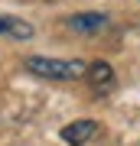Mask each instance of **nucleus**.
<instances>
[{
	"label": "nucleus",
	"mask_w": 140,
	"mask_h": 146,
	"mask_svg": "<svg viewBox=\"0 0 140 146\" xmlns=\"http://www.w3.org/2000/svg\"><path fill=\"white\" fill-rule=\"evenodd\" d=\"M26 72L39 75L46 81H78L85 78L88 65L82 58H49V55H29L26 58Z\"/></svg>",
	"instance_id": "nucleus-1"
},
{
	"label": "nucleus",
	"mask_w": 140,
	"mask_h": 146,
	"mask_svg": "<svg viewBox=\"0 0 140 146\" xmlns=\"http://www.w3.org/2000/svg\"><path fill=\"white\" fill-rule=\"evenodd\" d=\"M65 26L75 29V33H82V36H94V33H101L104 26H108V16L104 13H75V16L65 20Z\"/></svg>",
	"instance_id": "nucleus-2"
},
{
	"label": "nucleus",
	"mask_w": 140,
	"mask_h": 146,
	"mask_svg": "<svg viewBox=\"0 0 140 146\" xmlns=\"http://www.w3.org/2000/svg\"><path fill=\"white\" fill-rule=\"evenodd\" d=\"M94 133H98V123H94V120H75V123L62 127V133H59V136H62L68 146H85Z\"/></svg>",
	"instance_id": "nucleus-3"
},
{
	"label": "nucleus",
	"mask_w": 140,
	"mask_h": 146,
	"mask_svg": "<svg viewBox=\"0 0 140 146\" xmlns=\"http://www.w3.org/2000/svg\"><path fill=\"white\" fill-rule=\"evenodd\" d=\"M85 78H88V84H91L98 94L111 91V88H114V81H117V78H114V68H111L108 62H91L88 72H85Z\"/></svg>",
	"instance_id": "nucleus-4"
},
{
	"label": "nucleus",
	"mask_w": 140,
	"mask_h": 146,
	"mask_svg": "<svg viewBox=\"0 0 140 146\" xmlns=\"http://www.w3.org/2000/svg\"><path fill=\"white\" fill-rule=\"evenodd\" d=\"M0 33L3 36H16V39H29L33 26L26 20H16V16H0Z\"/></svg>",
	"instance_id": "nucleus-5"
}]
</instances>
